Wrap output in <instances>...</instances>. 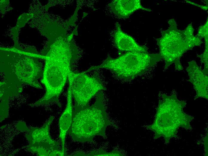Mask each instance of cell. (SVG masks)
<instances>
[{"label": "cell", "mask_w": 208, "mask_h": 156, "mask_svg": "<svg viewBox=\"0 0 208 156\" xmlns=\"http://www.w3.org/2000/svg\"><path fill=\"white\" fill-rule=\"evenodd\" d=\"M186 105V102L179 100L175 93L162 95L154 121L146 126L154 133V139L163 137L167 144L171 139L176 138L180 127L186 130L192 129L190 123L194 118L183 111Z\"/></svg>", "instance_id": "cell-3"}, {"label": "cell", "mask_w": 208, "mask_h": 156, "mask_svg": "<svg viewBox=\"0 0 208 156\" xmlns=\"http://www.w3.org/2000/svg\"><path fill=\"white\" fill-rule=\"evenodd\" d=\"M43 52L42 56L45 64L41 82L46 92L42 98L30 105L36 107L54 102L61 107L59 97L78 51L70 42L59 40L50 44Z\"/></svg>", "instance_id": "cell-2"}, {"label": "cell", "mask_w": 208, "mask_h": 156, "mask_svg": "<svg viewBox=\"0 0 208 156\" xmlns=\"http://www.w3.org/2000/svg\"><path fill=\"white\" fill-rule=\"evenodd\" d=\"M204 147L205 150V155L208 156V136H206L204 140Z\"/></svg>", "instance_id": "cell-16"}, {"label": "cell", "mask_w": 208, "mask_h": 156, "mask_svg": "<svg viewBox=\"0 0 208 156\" xmlns=\"http://www.w3.org/2000/svg\"><path fill=\"white\" fill-rule=\"evenodd\" d=\"M72 97L71 87L69 85L66 107L61 115L59 121V137L62 144V150L65 154L66 151L65 148L66 136L72 121L73 111Z\"/></svg>", "instance_id": "cell-12"}, {"label": "cell", "mask_w": 208, "mask_h": 156, "mask_svg": "<svg viewBox=\"0 0 208 156\" xmlns=\"http://www.w3.org/2000/svg\"><path fill=\"white\" fill-rule=\"evenodd\" d=\"M208 18L203 25L201 26L198 30V33L196 35L201 38H204L205 37L208 36Z\"/></svg>", "instance_id": "cell-15"}, {"label": "cell", "mask_w": 208, "mask_h": 156, "mask_svg": "<svg viewBox=\"0 0 208 156\" xmlns=\"http://www.w3.org/2000/svg\"><path fill=\"white\" fill-rule=\"evenodd\" d=\"M205 46L204 52L201 54L198 55L197 56L200 58L202 63L204 64V68L203 70L204 73L207 74L208 73V36L204 38Z\"/></svg>", "instance_id": "cell-13"}, {"label": "cell", "mask_w": 208, "mask_h": 156, "mask_svg": "<svg viewBox=\"0 0 208 156\" xmlns=\"http://www.w3.org/2000/svg\"><path fill=\"white\" fill-rule=\"evenodd\" d=\"M188 63L186 70L189 76V81L192 84L196 92L194 99L202 98L208 100V74L204 73L195 61Z\"/></svg>", "instance_id": "cell-9"}, {"label": "cell", "mask_w": 208, "mask_h": 156, "mask_svg": "<svg viewBox=\"0 0 208 156\" xmlns=\"http://www.w3.org/2000/svg\"><path fill=\"white\" fill-rule=\"evenodd\" d=\"M41 55L35 50H24L19 47L1 48L0 51V97L9 100L22 91L26 84L42 88L39 82L43 70L38 58Z\"/></svg>", "instance_id": "cell-1"}, {"label": "cell", "mask_w": 208, "mask_h": 156, "mask_svg": "<svg viewBox=\"0 0 208 156\" xmlns=\"http://www.w3.org/2000/svg\"><path fill=\"white\" fill-rule=\"evenodd\" d=\"M54 119L51 116L42 127H26L24 130L27 133L26 136L29 144L28 149L38 156H64L65 154L59 149L58 142L53 139L50 134V127Z\"/></svg>", "instance_id": "cell-8"}, {"label": "cell", "mask_w": 208, "mask_h": 156, "mask_svg": "<svg viewBox=\"0 0 208 156\" xmlns=\"http://www.w3.org/2000/svg\"><path fill=\"white\" fill-rule=\"evenodd\" d=\"M87 156H122L123 154L117 151H113L108 152L102 149L92 151L87 154Z\"/></svg>", "instance_id": "cell-14"}, {"label": "cell", "mask_w": 208, "mask_h": 156, "mask_svg": "<svg viewBox=\"0 0 208 156\" xmlns=\"http://www.w3.org/2000/svg\"><path fill=\"white\" fill-rule=\"evenodd\" d=\"M85 73L71 71L68 76L69 85L74 100V109L81 108L89 104L90 100L97 92L105 90L97 74L89 76Z\"/></svg>", "instance_id": "cell-7"}, {"label": "cell", "mask_w": 208, "mask_h": 156, "mask_svg": "<svg viewBox=\"0 0 208 156\" xmlns=\"http://www.w3.org/2000/svg\"><path fill=\"white\" fill-rule=\"evenodd\" d=\"M111 122L108 119L102 93L97 94L91 106L73 109L72 121L68 132L74 140L93 142L96 136L105 137L106 129Z\"/></svg>", "instance_id": "cell-4"}, {"label": "cell", "mask_w": 208, "mask_h": 156, "mask_svg": "<svg viewBox=\"0 0 208 156\" xmlns=\"http://www.w3.org/2000/svg\"><path fill=\"white\" fill-rule=\"evenodd\" d=\"M162 59L159 54L128 52L115 58L108 57L100 65L91 67L84 72L105 68L111 70L120 79L132 80L145 73Z\"/></svg>", "instance_id": "cell-6"}, {"label": "cell", "mask_w": 208, "mask_h": 156, "mask_svg": "<svg viewBox=\"0 0 208 156\" xmlns=\"http://www.w3.org/2000/svg\"><path fill=\"white\" fill-rule=\"evenodd\" d=\"M114 37L115 45L120 54L124 52H148L147 47L139 45L132 37L123 32L118 22L116 24Z\"/></svg>", "instance_id": "cell-10"}, {"label": "cell", "mask_w": 208, "mask_h": 156, "mask_svg": "<svg viewBox=\"0 0 208 156\" xmlns=\"http://www.w3.org/2000/svg\"><path fill=\"white\" fill-rule=\"evenodd\" d=\"M187 2L191 4H193V5H196V6H198L199 7H200V8H202V9H203L204 10H207V9H208V5H207L206 6H202V5H199L198 4H196L195 3H192V2H190V1H187Z\"/></svg>", "instance_id": "cell-17"}, {"label": "cell", "mask_w": 208, "mask_h": 156, "mask_svg": "<svg viewBox=\"0 0 208 156\" xmlns=\"http://www.w3.org/2000/svg\"><path fill=\"white\" fill-rule=\"evenodd\" d=\"M169 28L161 32V37L157 39L160 50L159 54L165 61V69L174 63L176 70L183 69L180 62L181 57L187 51L195 46H200L202 43L201 38L194 35V29L192 23L184 30L178 29L174 19L169 20Z\"/></svg>", "instance_id": "cell-5"}, {"label": "cell", "mask_w": 208, "mask_h": 156, "mask_svg": "<svg viewBox=\"0 0 208 156\" xmlns=\"http://www.w3.org/2000/svg\"><path fill=\"white\" fill-rule=\"evenodd\" d=\"M109 6L113 13L121 18H127L137 10L140 9L148 11L152 10L143 7L140 0H114Z\"/></svg>", "instance_id": "cell-11"}]
</instances>
